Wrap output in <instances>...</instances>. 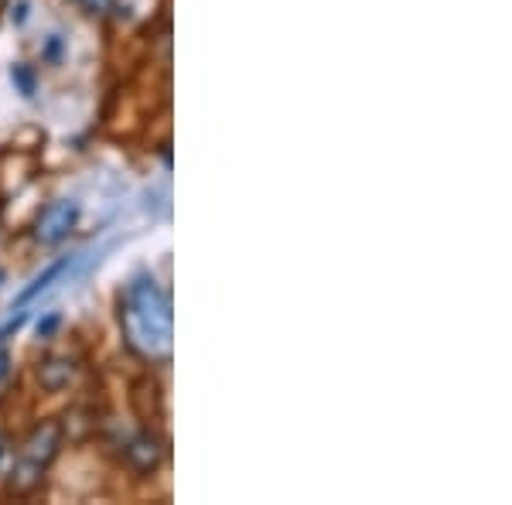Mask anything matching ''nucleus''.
Instances as JSON below:
<instances>
[{
    "label": "nucleus",
    "mask_w": 512,
    "mask_h": 505,
    "mask_svg": "<svg viewBox=\"0 0 512 505\" xmlns=\"http://www.w3.org/2000/svg\"><path fill=\"white\" fill-rule=\"evenodd\" d=\"M120 331L127 349L151 366H168L175 328H171V301L151 277H137L120 297Z\"/></svg>",
    "instance_id": "1"
},
{
    "label": "nucleus",
    "mask_w": 512,
    "mask_h": 505,
    "mask_svg": "<svg viewBox=\"0 0 512 505\" xmlns=\"http://www.w3.org/2000/svg\"><path fill=\"white\" fill-rule=\"evenodd\" d=\"M79 226V205L69 202V198H55L45 209L35 215V226H31V236L41 246H59L65 243Z\"/></svg>",
    "instance_id": "2"
},
{
    "label": "nucleus",
    "mask_w": 512,
    "mask_h": 505,
    "mask_svg": "<svg viewBox=\"0 0 512 505\" xmlns=\"http://www.w3.org/2000/svg\"><path fill=\"white\" fill-rule=\"evenodd\" d=\"M62 444H65V424H59V420H38V424L28 430V437H24L21 458H28L31 465L48 471L55 465V458L62 454Z\"/></svg>",
    "instance_id": "3"
},
{
    "label": "nucleus",
    "mask_w": 512,
    "mask_h": 505,
    "mask_svg": "<svg viewBox=\"0 0 512 505\" xmlns=\"http://www.w3.org/2000/svg\"><path fill=\"white\" fill-rule=\"evenodd\" d=\"M164 458H168V444H164L161 434H154L151 427H140L134 437H127L123 444V461L137 471V475H154Z\"/></svg>",
    "instance_id": "4"
},
{
    "label": "nucleus",
    "mask_w": 512,
    "mask_h": 505,
    "mask_svg": "<svg viewBox=\"0 0 512 505\" xmlns=\"http://www.w3.org/2000/svg\"><path fill=\"white\" fill-rule=\"evenodd\" d=\"M76 376H79V362L72 355H45L35 369V379L45 393H62V389L76 383Z\"/></svg>",
    "instance_id": "5"
},
{
    "label": "nucleus",
    "mask_w": 512,
    "mask_h": 505,
    "mask_svg": "<svg viewBox=\"0 0 512 505\" xmlns=\"http://www.w3.org/2000/svg\"><path fill=\"white\" fill-rule=\"evenodd\" d=\"M41 482H45V468L31 465L28 458H14V465L7 468V495H18V499H24V495H35Z\"/></svg>",
    "instance_id": "6"
},
{
    "label": "nucleus",
    "mask_w": 512,
    "mask_h": 505,
    "mask_svg": "<svg viewBox=\"0 0 512 505\" xmlns=\"http://www.w3.org/2000/svg\"><path fill=\"white\" fill-rule=\"evenodd\" d=\"M11 82L21 89V96H31V93H35V69H28L24 62H18L11 69Z\"/></svg>",
    "instance_id": "7"
},
{
    "label": "nucleus",
    "mask_w": 512,
    "mask_h": 505,
    "mask_svg": "<svg viewBox=\"0 0 512 505\" xmlns=\"http://www.w3.org/2000/svg\"><path fill=\"white\" fill-rule=\"evenodd\" d=\"M7 379H11V352L4 349V338H0V389L7 386Z\"/></svg>",
    "instance_id": "8"
},
{
    "label": "nucleus",
    "mask_w": 512,
    "mask_h": 505,
    "mask_svg": "<svg viewBox=\"0 0 512 505\" xmlns=\"http://www.w3.org/2000/svg\"><path fill=\"white\" fill-rule=\"evenodd\" d=\"M7 454H11V437H7L4 430H0V465L7 461Z\"/></svg>",
    "instance_id": "9"
},
{
    "label": "nucleus",
    "mask_w": 512,
    "mask_h": 505,
    "mask_svg": "<svg viewBox=\"0 0 512 505\" xmlns=\"http://www.w3.org/2000/svg\"><path fill=\"white\" fill-rule=\"evenodd\" d=\"M7 4H11V0H0V11H7Z\"/></svg>",
    "instance_id": "10"
}]
</instances>
